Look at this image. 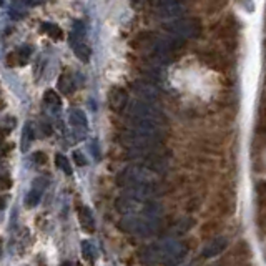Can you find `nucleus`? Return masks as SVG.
<instances>
[{"instance_id":"nucleus-1","label":"nucleus","mask_w":266,"mask_h":266,"mask_svg":"<svg viewBox=\"0 0 266 266\" xmlns=\"http://www.w3.org/2000/svg\"><path fill=\"white\" fill-rule=\"evenodd\" d=\"M186 255V246L177 240L153 243L142 251V260L150 264H177Z\"/></svg>"},{"instance_id":"nucleus-2","label":"nucleus","mask_w":266,"mask_h":266,"mask_svg":"<svg viewBox=\"0 0 266 266\" xmlns=\"http://www.w3.org/2000/svg\"><path fill=\"white\" fill-rule=\"evenodd\" d=\"M117 183L123 186V190H133V188H157V175L142 165H130L118 173Z\"/></svg>"},{"instance_id":"nucleus-3","label":"nucleus","mask_w":266,"mask_h":266,"mask_svg":"<svg viewBox=\"0 0 266 266\" xmlns=\"http://www.w3.org/2000/svg\"><path fill=\"white\" fill-rule=\"evenodd\" d=\"M166 32L173 35V37L181 39V40H192L198 39L203 32V25L198 18L195 17H181L173 20V22L165 25Z\"/></svg>"},{"instance_id":"nucleus-4","label":"nucleus","mask_w":266,"mask_h":266,"mask_svg":"<svg viewBox=\"0 0 266 266\" xmlns=\"http://www.w3.org/2000/svg\"><path fill=\"white\" fill-rule=\"evenodd\" d=\"M128 118L130 120L151 122V123L160 125V127H163L166 120L162 110L157 108L153 103L143 102V100H135L128 105Z\"/></svg>"},{"instance_id":"nucleus-5","label":"nucleus","mask_w":266,"mask_h":266,"mask_svg":"<svg viewBox=\"0 0 266 266\" xmlns=\"http://www.w3.org/2000/svg\"><path fill=\"white\" fill-rule=\"evenodd\" d=\"M118 226L122 228V232H127L131 235L150 236L153 233H157L158 221L157 218H148V216H123L118 221Z\"/></svg>"},{"instance_id":"nucleus-6","label":"nucleus","mask_w":266,"mask_h":266,"mask_svg":"<svg viewBox=\"0 0 266 266\" xmlns=\"http://www.w3.org/2000/svg\"><path fill=\"white\" fill-rule=\"evenodd\" d=\"M128 93L127 90L122 87H111L108 92V107L110 110H113L115 113H122L128 108Z\"/></svg>"},{"instance_id":"nucleus-7","label":"nucleus","mask_w":266,"mask_h":266,"mask_svg":"<svg viewBox=\"0 0 266 266\" xmlns=\"http://www.w3.org/2000/svg\"><path fill=\"white\" fill-rule=\"evenodd\" d=\"M131 87H133V92L140 97L138 100H143V102L153 103L160 95L158 88L155 87V83L148 82V80H137V82H133Z\"/></svg>"},{"instance_id":"nucleus-8","label":"nucleus","mask_w":266,"mask_h":266,"mask_svg":"<svg viewBox=\"0 0 266 266\" xmlns=\"http://www.w3.org/2000/svg\"><path fill=\"white\" fill-rule=\"evenodd\" d=\"M33 53L32 45H20L15 52H10L7 55V65L9 67H24L29 64V60Z\"/></svg>"},{"instance_id":"nucleus-9","label":"nucleus","mask_w":266,"mask_h":266,"mask_svg":"<svg viewBox=\"0 0 266 266\" xmlns=\"http://www.w3.org/2000/svg\"><path fill=\"white\" fill-rule=\"evenodd\" d=\"M47 188V180L44 178H37L32 183L29 193L25 195V208H35L42 200V195H44V190Z\"/></svg>"},{"instance_id":"nucleus-10","label":"nucleus","mask_w":266,"mask_h":266,"mask_svg":"<svg viewBox=\"0 0 266 266\" xmlns=\"http://www.w3.org/2000/svg\"><path fill=\"white\" fill-rule=\"evenodd\" d=\"M68 122L77 133H85L88 130V118L85 111L80 108H73L68 115Z\"/></svg>"},{"instance_id":"nucleus-11","label":"nucleus","mask_w":266,"mask_h":266,"mask_svg":"<svg viewBox=\"0 0 266 266\" xmlns=\"http://www.w3.org/2000/svg\"><path fill=\"white\" fill-rule=\"evenodd\" d=\"M228 246V240L225 236H218V238H215V240H212L205 248H203L201 251V255L205 256V258H215V256H218L221 255L223 251L226 250Z\"/></svg>"},{"instance_id":"nucleus-12","label":"nucleus","mask_w":266,"mask_h":266,"mask_svg":"<svg viewBox=\"0 0 266 266\" xmlns=\"http://www.w3.org/2000/svg\"><path fill=\"white\" fill-rule=\"evenodd\" d=\"M79 221H80V226L85 230L87 233L95 232V218H93L92 210H90L88 206L79 208Z\"/></svg>"},{"instance_id":"nucleus-13","label":"nucleus","mask_w":266,"mask_h":266,"mask_svg":"<svg viewBox=\"0 0 266 266\" xmlns=\"http://www.w3.org/2000/svg\"><path fill=\"white\" fill-rule=\"evenodd\" d=\"M185 13V7L181 5L178 0H175L173 4H170V5H166L165 9H162V10H158V15L160 17H165V18H175L177 20V17H180L181 18V15H183Z\"/></svg>"},{"instance_id":"nucleus-14","label":"nucleus","mask_w":266,"mask_h":266,"mask_svg":"<svg viewBox=\"0 0 266 266\" xmlns=\"http://www.w3.org/2000/svg\"><path fill=\"white\" fill-rule=\"evenodd\" d=\"M75 80H73V75L70 72H64L60 77H59V90L60 93L64 95H72L75 92Z\"/></svg>"},{"instance_id":"nucleus-15","label":"nucleus","mask_w":266,"mask_h":266,"mask_svg":"<svg viewBox=\"0 0 266 266\" xmlns=\"http://www.w3.org/2000/svg\"><path fill=\"white\" fill-rule=\"evenodd\" d=\"M72 47H73V52L77 55V59H79L80 62H83V64H88L90 59H92V48H90L85 42H79V44H75Z\"/></svg>"},{"instance_id":"nucleus-16","label":"nucleus","mask_w":266,"mask_h":266,"mask_svg":"<svg viewBox=\"0 0 266 266\" xmlns=\"http://www.w3.org/2000/svg\"><path fill=\"white\" fill-rule=\"evenodd\" d=\"M35 140V128L32 122H27L24 131H22V151H27L30 148L32 142Z\"/></svg>"},{"instance_id":"nucleus-17","label":"nucleus","mask_w":266,"mask_h":266,"mask_svg":"<svg viewBox=\"0 0 266 266\" xmlns=\"http://www.w3.org/2000/svg\"><path fill=\"white\" fill-rule=\"evenodd\" d=\"M40 30L44 32V33H47L48 37L50 39H53V40H62L64 39V30L60 29V27L57 25V24H50V22H44L42 24V27H40Z\"/></svg>"},{"instance_id":"nucleus-18","label":"nucleus","mask_w":266,"mask_h":266,"mask_svg":"<svg viewBox=\"0 0 266 266\" xmlns=\"http://www.w3.org/2000/svg\"><path fill=\"white\" fill-rule=\"evenodd\" d=\"M44 103L52 110H59L62 107V100L55 90H47V92L44 93Z\"/></svg>"},{"instance_id":"nucleus-19","label":"nucleus","mask_w":266,"mask_h":266,"mask_svg":"<svg viewBox=\"0 0 266 266\" xmlns=\"http://www.w3.org/2000/svg\"><path fill=\"white\" fill-rule=\"evenodd\" d=\"M55 165H57L65 175H68V177L73 173L72 166H70V160L65 155H62V153H57V155H55Z\"/></svg>"},{"instance_id":"nucleus-20","label":"nucleus","mask_w":266,"mask_h":266,"mask_svg":"<svg viewBox=\"0 0 266 266\" xmlns=\"http://www.w3.org/2000/svg\"><path fill=\"white\" fill-rule=\"evenodd\" d=\"M29 241H30V233L27 232H22L18 235V238H17V251H18V255H24L27 250H29Z\"/></svg>"},{"instance_id":"nucleus-21","label":"nucleus","mask_w":266,"mask_h":266,"mask_svg":"<svg viewBox=\"0 0 266 266\" xmlns=\"http://www.w3.org/2000/svg\"><path fill=\"white\" fill-rule=\"evenodd\" d=\"M82 255L85 258L87 261H93L95 260V250H93V244L90 241H82Z\"/></svg>"},{"instance_id":"nucleus-22","label":"nucleus","mask_w":266,"mask_h":266,"mask_svg":"<svg viewBox=\"0 0 266 266\" xmlns=\"http://www.w3.org/2000/svg\"><path fill=\"white\" fill-rule=\"evenodd\" d=\"M15 125H17L15 117L7 115V117H4V118H2V122H0V128H2L5 133H10L13 128H15Z\"/></svg>"},{"instance_id":"nucleus-23","label":"nucleus","mask_w":266,"mask_h":266,"mask_svg":"<svg viewBox=\"0 0 266 266\" xmlns=\"http://www.w3.org/2000/svg\"><path fill=\"white\" fill-rule=\"evenodd\" d=\"M24 15H25V9H24V7H20L18 4L12 5V9H10V17H12L13 20L22 18Z\"/></svg>"},{"instance_id":"nucleus-24","label":"nucleus","mask_w":266,"mask_h":266,"mask_svg":"<svg viewBox=\"0 0 266 266\" xmlns=\"http://www.w3.org/2000/svg\"><path fill=\"white\" fill-rule=\"evenodd\" d=\"M150 2V5L153 7V9H155L157 12L158 10H162V9H165L166 5H170V4H173L175 0H148Z\"/></svg>"},{"instance_id":"nucleus-25","label":"nucleus","mask_w":266,"mask_h":266,"mask_svg":"<svg viewBox=\"0 0 266 266\" xmlns=\"http://www.w3.org/2000/svg\"><path fill=\"white\" fill-rule=\"evenodd\" d=\"M32 160H33V163H37V165H45L47 163V155L44 151H35L32 155Z\"/></svg>"},{"instance_id":"nucleus-26","label":"nucleus","mask_w":266,"mask_h":266,"mask_svg":"<svg viewBox=\"0 0 266 266\" xmlns=\"http://www.w3.org/2000/svg\"><path fill=\"white\" fill-rule=\"evenodd\" d=\"M12 186V180L9 175H0V190H9Z\"/></svg>"},{"instance_id":"nucleus-27","label":"nucleus","mask_w":266,"mask_h":266,"mask_svg":"<svg viewBox=\"0 0 266 266\" xmlns=\"http://www.w3.org/2000/svg\"><path fill=\"white\" fill-rule=\"evenodd\" d=\"M73 162L79 166H85L87 165V158L83 157V153L80 151H73Z\"/></svg>"},{"instance_id":"nucleus-28","label":"nucleus","mask_w":266,"mask_h":266,"mask_svg":"<svg viewBox=\"0 0 266 266\" xmlns=\"http://www.w3.org/2000/svg\"><path fill=\"white\" fill-rule=\"evenodd\" d=\"M40 130H42V133H44V137H50L52 131H53L52 125L48 123V122H42L40 123Z\"/></svg>"},{"instance_id":"nucleus-29","label":"nucleus","mask_w":266,"mask_h":266,"mask_svg":"<svg viewBox=\"0 0 266 266\" xmlns=\"http://www.w3.org/2000/svg\"><path fill=\"white\" fill-rule=\"evenodd\" d=\"M40 2H42V0H24V4L29 5V7H35V5H39Z\"/></svg>"},{"instance_id":"nucleus-30","label":"nucleus","mask_w":266,"mask_h":266,"mask_svg":"<svg viewBox=\"0 0 266 266\" xmlns=\"http://www.w3.org/2000/svg\"><path fill=\"white\" fill-rule=\"evenodd\" d=\"M2 250H4V241L2 238H0V258H2Z\"/></svg>"},{"instance_id":"nucleus-31","label":"nucleus","mask_w":266,"mask_h":266,"mask_svg":"<svg viewBox=\"0 0 266 266\" xmlns=\"http://www.w3.org/2000/svg\"><path fill=\"white\" fill-rule=\"evenodd\" d=\"M60 266H75L73 263H70V261H65V263H62Z\"/></svg>"},{"instance_id":"nucleus-32","label":"nucleus","mask_w":266,"mask_h":266,"mask_svg":"<svg viewBox=\"0 0 266 266\" xmlns=\"http://www.w3.org/2000/svg\"><path fill=\"white\" fill-rule=\"evenodd\" d=\"M133 4H140V0H131Z\"/></svg>"},{"instance_id":"nucleus-33","label":"nucleus","mask_w":266,"mask_h":266,"mask_svg":"<svg viewBox=\"0 0 266 266\" xmlns=\"http://www.w3.org/2000/svg\"><path fill=\"white\" fill-rule=\"evenodd\" d=\"M0 5H4V0H0Z\"/></svg>"},{"instance_id":"nucleus-34","label":"nucleus","mask_w":266,"mask_h":266,"mask_svg":"<svg viewBox=\"0 0 266 266\" xmlns=\"http://www.w3.org/2000/svg\"><path fill=\"white\" fill-rule=\"evenodd\" d=\"M0 146H2V140H0Z\"/></svg>"}]
</instances>
